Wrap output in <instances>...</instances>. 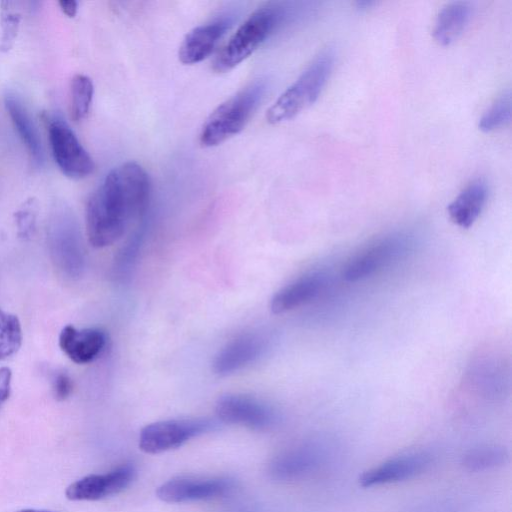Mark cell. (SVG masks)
<instances>
[{
  "label": "cell",
  "mask_w": 512,
  "mask_h": 512,
  "mask_svg": "<svg viewBox=\"0 0 512 512\" xmlns=\"http://www.w3.org/2000/svg\"><path fill=\"white\" fill-rule=\"evenodd\" d=\"M149 190V177L139 164L126 162L112 169L87 202L85 218L90 244L103 248L119 240L144 212Z\"/></svg>",
  "instance_id": "obj_1"
},
{
  "label": "cell",
  "mask_w": 512,
  "mask_h": 512,
  "mask_svg": "<svg viewBox=\"0 0 512 512\" xmlns=\"http://www.w3.org/2000/svg\"><path fill=\"white\" fill-rule=\"evenodd\" d=\"M334 61L335 52L332 47H326L319 52L296 81L268 109V123L278 124L290 120L309 108L326 85Z\"/></svg>",
  "instance_id": "obj_2"
},
{
  "label": "cell",
  "mask_w": 512,
  "mask_h": 512,
  "mask_svg": "<svg viewBox=\"0 0 512 512\" xmlns=\"http://www.w3.org/2000/svg\"><path fill=\"white\" fill-rule=\"evenodd\" d=\"M265 83L255 82L220 104L205 121L199 136L203 147L217 146L243 130L259 105Z\"/></svg>",
  "instance_id": "obj_3"
},
{
  "label": "cell",
  "mask_w": 512,
  "mask_h": 512,
  "mask_svg": "<svg viewBox=\"0 0 512 512\" xmlns=\"http://www.w3.org/2000/svg\"><path fill=\"white\" fill-rule=\"evenodd\" d=\"M283 17L284 11L275 6L254 11L218 53L213 69L218 73L232 70L266 41Z\"/></svg>",
  "instance_id": "obj_4"
},
{
  "label": "cell",
  "mask_w": 512,
  "mask_h": 512,
  "mask_svg": "<svg viewBox=\"0 0 512 512\" xmlns=\"http://www.w3.org/2000/svg\"><path fill=\"white\" fill-rule=\"evenodd\" d=\"M411 247L410 236L402 233L378 239L347 262L343 277L348 282L369 278L404 257Z\"/></svg>",
  "instance_id": "obj_5"
},
{
  "label": "cell",
  "mask_w": 512,
  "mask_h": 512,
  "mask_svg": "<svg viewBox=\"0 0 512 512\" xmlns=\"http://www.w3.org/2000/svg\"><path fill=\"white\" fill-rule=\"evenodd\" d=\"M207 418L172 419L146 425L139 435V448L148 454H159L182 446L188 440L216 427Z\"/></svg>",
  "instance_id": "obj_6"
},
{
  "label": "cell",
  "mask_w": 512,
  "mask_h": 512,
  "mask_svg": "<svg viewBox=\"0 0 512 512\" xmlns=\"http://www.w3.org/2000/svg\"><path fill=\"white\" fill-rule=\"evenodd\" d=\"M48 134L52 155L64 175L71 179H82L94 171L93 159L65 122L52 119Z\"/></svg>",
  "instance_id": "obj_7"
},
{
  "label": "cell",
  "mask_w": 512,
  "mask_h": 512,
  "mask_svg": "<svg viewBox=\"0 0 512 512\" xmlns=\"http://www.w3.org/2000/svg\"><path fill=\"white\" fill-rule=\"evenodd\" d=\"M433 462L434 456L430 451L405 452L366 470L359 477V484L367 488L405 481L427 471Z\"/></svg>",
  "instance_id": "obj_8"
},
{
  "label": "cell",
  "mask_w": 512,
  "mask_h": 512,
  "mask_svg": "<svg viewBox=\"0 0 512 512\" xmlns=\"http://www.w3.org/2000/svg\"><path fill=\"white\" fill-rule=\"evenodd\" d=\"M218 418L228 424L263 430L276 422V412L267 403L244 394H227L216 403Z\"/></svg>",
  "instance_id": "obj_9"
},
{
  "label": "cell",
  "mask_w": 512,
  "mask_h": 512,
  "mask_svg": "<svg viewBox=\"0 0 512 512\" xmlns=\"http://www.w3.org/2000/svg\"><path fill=\"white\" fill-rule=\"evenodd\" d=\"M233 487V481L223 477H175L160 485L156 494L164 502L183 503L222 497Z\"/></svg>",
  "instance_id": "obj_10"
},
{
  "label": "cell",
  "mask_w": 512,
  "mask_h": 512,
  "mask_svg": "<svg viewBox=\"0 0 512 512\" xmlns=\"http://www.w3.org/2000/svg\"><path fill=\"white\" fill-rule=\"evenodd\" d=\"M136 477L133 464H123L104 474H90L71 483L65 495L72 501H96L127 488Z\"/></svg>",
  "instance_id": "obj_11"
},
{
  "label": "cell",
  "mask_w": 512,
  "mask_h": 512,
  "mask_svg": "<svg viewBox=\"0 0 512 512\" xmlns=\"http://www.w3.org/2000/svg\"><path fill=\"white\" fill-rule=\"evenodd\" d=\"M326 452L317 443L301 444L278 456L271 464V473L280 480L302 478L316 471L325 461Z\"/></svg>",
  "instance_id": "obj_12"
},
{
  "label": "cell",
  "mask_w": 512,
  "mask_h": 512,
  "mask_svg": "<svg viewBox=\"0 0 512 512\" xmlns=\"http://www.w3.org/2000/svg\"><path fill=\"white\" fill-rule=\"evenodd\" d=\"M266 342L259 334H245L230 341L215 356L214 372L228 375L249 365L265 351Z\"/></svg>",
  "instance_id": "obj_13"
},
{
  "label": "cell",
  "mask_w": 512,
  "mask_h": 512,
  "mask_svg": "<svg viewBox=\"0 0 512 512\" xmlns=\"http://www.w3.org/2000/svg\"><path fill=\"white\" fill-rule=\"evenodd\" d=\"M231 24L228 18H221L192 29L183 39L178 56L183 64H196L207 58L226 33Z\"/></svg>",
  "instance_id": "obj_14"
},
{
  "label": "cell",
  "mask_w": 512,
  "mask_h": 512,
  "mask_svg": "<svg viewBox=\"0 0 512 512\" xmlns=\"http://www.w3.org/2000/svg\"><path fill=\"white\" fill-rule=\"evenodd\" d=\"M324 274H304L278 290L271 299V310L281 314L301 307L314 300L325 287Z\"/></svg>",
  "instance_id": "obj_15"
},
{
  "label": "cell",
  "mask_w": 512,
  "mask_h": 512,
  "mask_svg": "<svg viewBox=\"0 0 512 512\" xmlns=\"http://www.w3.org/2000/svg\"><path fill=\"white\" fill-rule=\"evenodd\" d=\"M106 344L105 333L97 328L77 329L65 326L59 335L61 350L77 364H86L96 359Z\"/></svg>",
  "instance_id": "obj_16"
},
{
  "label": "cell",
  "mask_w": 512,
  "mask_h": 512,
  "mask_svg": "<svg viewBox=\"0 0 512 512\" xmlns=\"http://www.w3.org/2000/svg\"><path fill=\"white\" fill-rule=\"evenodd\" d=\"M51 253L56 265L69 276H77L84 266V251L79 234L71 222L54 227L51 235Z\"/></svg>",
  "instance_id": "obj_17"
},
{
  "label": "cell",
  "mask_w": 512,
  "mask_h": 512,
  "mask_svg": "<svg viewBox=\"0 0 512 512\" xmlns=\"http://www.w3.org/2000/svg\"><path fill=\"white\" fill-rule=\"evenodd\" d=\"M487 198V183L480 178L471 181L448 205L449 218L461 228H470L481 215Z\"/></svg>",
  "instance_id": "obj_18"
},
{
  "label": "cell",
  "mask_w": 512,
  "mask_h": 512,
  "mask_svg": "<svg viewBox=\"0 0 512 512\" xmlns=\"http://www.w3.org/2000/svg\"><path fill=\"white\" fill-rule=\"evenodd\" d=\"M472 16V6L467 1H453L439 11L432 29L434 40L441 46L454 43L465 31Z\"/></svg>",
  "instance_id": "obj_19"
},
{
  "label": "cell",
  "mask_w": 512,
  "mask_h": 512,
  "mask_svg": "<svg viewBox=\"0 0 512 512\" xmlns=\"http://www.w3.org/2000/svg\"><path fill=\"white\" fill-rule=\"evenodd\" d=\"M5 107L31 159L37 165L41 164L43 161L41 140L26 108L17 97L10 94L5 97Z\"/></svg>",
  "instance_id": "obj_20"
},
{
  "label": "cell",
  "mask_w": 512,
  "mask_h": 512,
  "mask_svg": "<svg viewBox=\"0 0 512 512\" xmlns=\"http://www.w3.org/2000/svg\"><path fill=\"white\" fill-rule=\"evenodd\" d=\"M509 460L508 450L498 444L473 447L461 456L462 467L470 472H483L505 465Z\"/></svg>",
  "instance_id": "obj_21"
},
{
  "label": "cell",
  "mask_w": 512,
  "mask_h": 512,
  "mask_svg": "<svg viewBox=\"0 0 512 512\" xmlns=\"http://www.w3.org/2000/svg\"><path fill=\"white\" fill-rule=\"evenodd\" d=\"M93 93V82L88 76L77 74L72 78L70 84V114L74 121H80L87 116Z\"/></svg>",
  "instance_id": "obj_22"
},
{
  "label": "cell",
  "mask_w": 512,
  "mask_h": 512,
  "mask_svg": "<svg viewBox=\"0 0 512 512\" xmlns=\"http://www.w3.org/2000/svg\"><path fill=\"white\" fill-rule=\"evenodd\" d=\"M511 120V93L503 91L479 119L478 127L483 132H493L506 126Z\"/></svg>",
  "instance_id": "obj_23"
},
{
  "label": "cell",
  "mask_w": 512,
  "mask_h": 512,
  "mask_svg": "<svg viewBox=\"0 0 512 512\" xmlns=\"http://www.w3.org/2000/svg\"><path fill=\"white\" fill-rule=\"evenodd\" d=\"M22 343L19 319L0 308V360L12 356Z\"/></svg>",
  "instance_id": "obj_24"
},
{
  "label": "cell",
  "mask_w": 512,
  "mask_h": 512,
  "mask_svg": "<svg viewBox=\"0 0 512 512\" xmlns=\"http://www.w3.org/2000/svg\"><path fill=\"white\" fill-rule=\"evenodd\" d=\"M7 7H3L2 11V41L0 49L7 51L13 44L17 35L19 25V14L10 10V3H6Z\"/></svg>",
  "instance_id": "obj_25"
},
{
  "label": "cell",
  "mask_w": 512,
  "mask_h": 512,
  "mask_svg": "<svg viewBox=\"0 0 512 512\" xmlns=\"http://www.w3.org/2000/svg\"><path fill=\"white\" fill-rule=\"evenodd\" d=\"M140 244L137 237L131 239L119 252L115 260V271L120 275H126L133 266L138 253V245Z\"/></svg>",
  "instance_id": "obj_26"
},
{
  "label": "cell",
  "mask_w": 512,
  "mask_h": 512,
  "mask_svg": "<svg viewBox=\"0 0 512 512\" xmlns=\"http://www.w3.org/2000/svg\"><path fill=\"white\" fill-rule=\"evenodd\" d=\"M53 393L57 400H65L72 391V382L64 372H59L53 377Z\"/></svg>",
  "instance_id": "obj_27"
},
{
  "label": "cell",
  "mask_w": 512,
  "mask_h": 512,
  "mask_svg": "<svg viewBox=\"0 0 512 512\" xmlns=\"http://www.w3.org/2000/svg\"><path fill=\"white\" fill-rule=\"evenodd\" d=\"M12 372L8 367H0V407L10 395Z\"/></svg>",
  "instance_id": "obj_28"
},
{
  "label": "cell",
  "mask_w": 512,
  "mask_h": 512,
  "mask_svg": "<svg viewBox=\"0 0 512 512\" xmlns=\"http://www.w3.org/2000/svg\"><path fill=\"white\" fill-rule=\"evenodd\" d=\"M59 6L65 15L68 17H74L77 13L78 2L74 0H62L59 2Z\"/></svg>",
  "instance_id": "obj_29"
},
{
  "label": "cell",
  "mask_w": 512,
  "mask_h": 512,
  "mask_svg": "<svg viewBox=\"0 0 512 512\" xmlns=\"http://www.w3.org/2000/svg\"><path fill=\"white\" fill-rule=\"evenodd\" d=\"M17 512H55V511L42 510V509H22Z\"/></svg>",
  "instance_id": "obj_30"
}]
</instances>
